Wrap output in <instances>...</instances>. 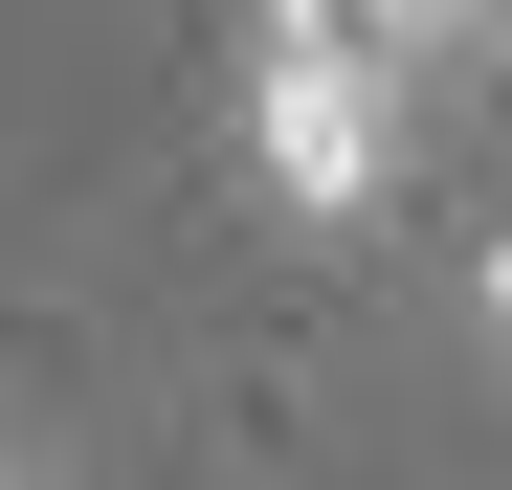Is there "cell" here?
Wrapping results in <instances>:
<instances>
[{
    "instance_id": "cell-1",
    "label": "cell",
    "mask_w": 512,
    "mask_h": 490,
    "mask_svg": "<svg viewBox=\"0 0 512 490\" xmlns=\"http://www.w3.org/2000/svg\"><path fill=\"white\" fill-rule=\"evenodd\" d=\"M401 134H423L401 67H357V45H245V179H268L290 223H379L401 201Z\"/></svg>"
},
{
    "instance_id": "cell-2",
    "label": "cell",
    "mask_w": 512,
    "mask_h": 490,
    "mask_svg": "<svg viewBox=\"0 0 512 490\" xmlns=\"http://www.w3.org/2000/svg\"><path fill=\"white\" fill-rule=\"evenodd\" d=\"M245 45H357V67H401V90H423V67H468V45H512V0H268Z\"/></svg>"
},
{
    "instance_id": "cell-3",
    "label": "cell",
    "mask_w": 512,
    "mask_h": 490,
    "mask_svg": "<svg viewBox=\"0 0 512 490\" xmlns=\"http://www.w3.org/2000/svg\"><path fill=\"white\" fill-rule=\"evenodd\" d=\"M468 312H490V357H512V245H468Z\"/></svg>"
}]
</instances>
